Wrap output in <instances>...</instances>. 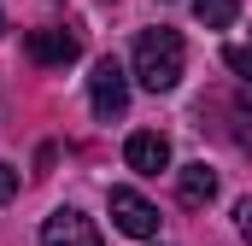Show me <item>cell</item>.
Listing matches in <instances>:
<instances>
[{
    "label": "cell",
    "instance_id": "obj_10",
    "mask_svg": "<svg viewBox=\"0 0 252 246\" xmlns=\"http://www.w3.org/2000/svg\"><path fill=\"white\" fill-rule=\"evenodd\" d=\"M235 223H241V241L252 246V199H241V205H235Z\"/></svg>",
    "mask_w": 252,
    "mask_h": 246
},
{
    "label": "cell",
    "instance_id": "obj_7",
    "mask_svg": "<svg viewBox=\"0 0 252 246\" xmlns=\"http://www.w3.org/2000/svg\"><path fill=\"white\" fill-rule=\"evenodd\" d=\"M176 193H182V205H193V211L211 205L217 199V170L211 164H182L176 170Z\"/></svg>",
    "mask_w": 252,
    "mask_h": 246
},
{
    "label": "cell",
    "instance_id": "obj_2",
    "mask_svg": "<svg viewBox=\"0 0 252 246\" xmlns=\"http://www.w3.org/2000/svg\"><path fill=\"white\" fill-rule=\"evenodd\" d=\"M106 211H112V229L129 235V241H153V235H158V205H153L147 193H135V187H112Z\"/></svg>",
    "mask_w": 252,
    "mask_h": 246
},
{
    "label": "cell",
    "instance_id": "obj_6",
    "mask_svg": "<svg viewBox=\"0 0 252 246\" xmlns=\"http://www.w3.org/2000/svg\"><path fill=\"white\" fill-rule=\"evenodd\" d=\"M41 246H106V241H100V229H94L82 211L59 205V211L41 223Z\"/></svg>",
    "mask_w": 252,
    "mask_h": 246
},
{
    "label": "cell",
    "instance_id": "obj_1",
    "mask_svg": "<svg viewBox=\"0 0 252 246\" xmlns=\"http://www.w3.org/2000/svg\"><path fill=\"white\" fill-rule=\"evenodd\" d=\"M135 82L147 88V94H170L176 82H182V64H188V47H182V35L176 30H141L135 35Z\"/></svg>",
    "mask_w": 252,
    "mask_h": 246
},
{
    "label": "cell",
    "instance_id": "obj_12",
    "mask_svg": "<svg viewBox=\"0 0 252 246\" xmlns=\"http://www.w3.org/2000/svg\"><path fill=\"white\" fill-rule=\"evenodd\" d=\"M0 30H6V18H0Z\"/></svg>",
    "mask_w": 252,
    "mask_h": 246
},
{
    "label": "cell",
    "instance_id": "obj_11",
    "mask_svg": "<svg viewBox=\"0 0 252 246\" xmlns=\"http://www.w3.org/2000/svg\"><path fill=\"white\" fill-rule=\"evenodd\" d=\"M12 193H18V170H12V164H0V205H6Z\"/></svg>",
    "mask_w": 252,
    "mask_h": 246
},
{
    "label": "cell",
    "instance_id": "obj_4",
    "mask_svg": "<svg viewBox=\"0 0 252 246\" xmlns=\"http://www.w3.org/2000/svg\"><path fill=\"white\" fill-rule=\"evenodd\" d=\"M24 47H30V59H35V64H70L76 53H82V35L64 30V24H41V30L24 35Z\"/></svg>",
    "mask_w": 252,
    "mask_h": 246
},
{
    "label": "cell",
    "instance_id": "obj_9",
    "mask_svg": "<svg viewBox=\"0 0 252 246\" xmlns=\"http://www.w3.org/2000/svg\"><path fill=\"white\" fill-rule=\"evenodd\" d=\"M223 64H229L241 82H252V41H229V47H223Z\"/></svg>",
    "mask_w": 252,
    "mask_h": 246
},
{
    "label": "cell",
    "instance_id": "obj_5",
    "mask_svg": "<svg viewBox=\"0 0 252 246\" xmlns=\"http://www.w3.org/2000/svg\"><path fill=\"white\" fill-rule=\"evenodd\" d=\"M124 164L135 176H158V170H170V141L158 135V129H135L124 141Z\"/></svg>",
    "mask_w": 252,
    "mask_h": 246
},
{
    "label": "cell",
    "instance_id": "obj_3",
    "mask_svg": "<svg viewBox=\"0 0 252 246\" xmlns=\"http://www.w3.org/2000/svg\"><path fill=\"white\" fill-rule=\"evenodd\" d=\"M88 100H94V118H124L129 112V70L118 59H94V76H88Z\"/></svg>",
    "mask_w": 252,
    "mask_h": 246
},
{
    "label": "cell",
    "instance_id": "obj_8",
    "mask_svg": "<svg viewBox=\"0 0 252 246\" xmlns=\"http://www.w3.org/2000/svg\"><path fill=\"white\" fill-rule=\"evenodd\" d=\"M193 18H199L205 30H229V24L241 18V0H193Z\"/></svg>",
    "mask_w": 252,
    "mask_h": 246
}]
</instances>
